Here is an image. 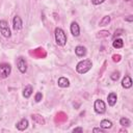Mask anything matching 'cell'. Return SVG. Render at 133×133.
Here are the masks:
<instances>
[{
    "mask_svg": "<svg viewBox=\"0 0 133 133\" xmlns=\"http://www.w3.org/2000/svg\"><path fill=\"white\" fill-rule=\"evenodd\" d=\"M0 32L4 37H9L11 35L10 29L8 27V23L5 20H1L0 21Z\"/></svg>",
    "mask_w": 133,
    "mask_h": 133,
    "instance_id": "cell-3",
    "label": "cell"
},
{
    "mask_svg": "<svg viewBox=\"0 0 133 133\" xmlns=\"http://www.w3.org/2000/svg\"><path fill=\"white\" fill-rule=\"evenodd\" d=\"M12 27L15 30H20L23 27V23H22V19L19 16H15L12 19Z\"/></svg>",
    "mask_w": 133,
    "mask_h": 133,
    "instance_id": "cell-7",
    "label": "cell"
},
{
    "mask_svg": "<svg viewBox=\"0 0 133 133\" xmlns=\"http://www.w3.org/2000/svg\"><path fill=\"white\" fill-rule=\"evenodd\" d=\"M126 21H129V22H132V16H129L128 18H126Z\"/></svg>",
    "mask_w": 133,
    "mask_h": 133,
    "instance_id": "cell-28",
    "label": "cell"
},
{
    "mask_svg": "<svg viewBox=\"0 0 133 133\" xmlns=\"http://www.w3.org/2000/svg\"><path fill=\"white\" fill-rule=\"evenodd\" d=\"M119 60H121L119 55H113V61H119Z\"/></svg>",
    "mask_w": 133,
    "mask_h": 133,
    "instance_id": "cell-25",
    "label": "cell"
},
{
    "mask_svg": "<svg viewBox=\"0 0 133 133\" xmlns=\"http://www.w3.org/2000/svg\"><path fill=\"white\" fill-rule=\"evenodd\" d=\"M32 91H33L32 86H31V85H27V86L24 88V90H23V96H24L25 98H29V97L31 96Z\"/></svg>",
    "mask_w": 133,
    "mask_h": 133,
    "instance_id": "cell-14",
    "label": "cell"
},
{
    "mask_svg": "<svg viewBox=\"0 0 133 133\" xmlns=\"http://www.w3.org/2000/svg\"><path fill=\"white\" fill-rule=\"evenodd\" d=\"M94 108H95V111L97 113H104L106 111V106H105V103L102 101V100H96L95 101V104H94Z\"/></svg>",
    "mask_w": 133,
    "mask_h": 133,
    "instance_id": "cell-5",
    "label": "cell"
},
{
    "mask_svg": "<svg viewBox=\"0 0 133 133\" xmlns=\"http://www.w3.org/2000/svg\"><path fill=\"white\" fill-rule=\"evenodd\" d=\"M110 17L109 16H105V17H103V19L100 21V23H99V25L100 26H106V25H108L109 23H110Z\"/></svg>",
    "mask_w": 133,
    "mask_h": 133,
    "instance_id": "cell-17",
    "label": "cell"
},
{
    "mask_svg": "<svg viewBox=\"0 0 133 133\" xmlns=\"http://www.w3.org/2000/svg\"><path fill=\"white\" fill-rule=\"evenodd\" d=\"M16 127H17L18 130H20V131H24V130L27 129V127H28V121H27L26 118H22V119L16 125Z\"/></svg>",
    "mask_w": 133,
    "mask_h": 133,
    "instance_id": "cell-9",
    "label": "cell"
},
{
    "mask_svg": "<svg viewBox=\"0 0 133 133\" xmlns=\"http://www.w3.org/2000/svg\"><path fill=\"white\" fill-rule=\"evenodd\" d=\"M118 77H119V73H118V72H113L112 75H111V79H112L113 81H116V80L118 79Z\"/></svg>",
    "mask_w": 133,
    "mask_h": 133,
    "instance_id": "cell-21",
    "label": "cell"
},
{
    "mask_svg": "<svg viewBox=\"0 0 133 133\" xmlns=\"http://www.w3.org/2000/svg\"><path fill=\"white\" fill-rule=\"evenodd\" d=\"M75 53H76L77 56L82 57V56H84V55L86 54V49H85L83 46H77V47L75 48Z\"/></svg>",
    "mask_w": 133,
    "mask_h": 133,
    "instance_id": "cell-10",
    "label": "cell"
},
{
    "mask_svg": "<svg viewBox=\"0 0 133 133\" xmlns=\"http://www.w3.org/2000/svg\"><path fill=\"white\" fill-rule=\"evenodd\" d=\"M91 69V61L89 59H84L81 60L80 62H78L77 66H76V71L79 74H85L86 72H88Z\"/></svg>",
    "mask_w": 133,
    "mask_h": 133,
    "instance_id": "cell-1",
    "label": "cell"
},
{
    "mask_svg": "<svg viewBox=\"0 0 133 133\" xmlns=\"http://www.w3.org/2000/svg\"><path fill=\"white\" fill-rule=\"evenodd\" d=\"M71 33L74 35V36H78L80 34V27L79 25L76 23V22H72L71 24Z\"/></svg>",
    "mask_w": 133,
    "mask_h": 133,
    "instance_id": "cell-8",
    "label": "cell"
},
{
    "mask_svg": "<svg viewBox=\"0 0 133 133\" xmlns=\"http://www.w3.org/2000/svg\"><path fill=\"white\" fill-rule=\"evenodd\" d=\"M107 100H108V104H109L110 106H114V105H115V103H116L117 97H116V95H115L114 92H110V94L108 95Z\"/></svg>",
    "mask_w": 133,
    "mask_h": 133,
    "instance_id": "cell-12",
    "label": "cell"
},
{
    "mask_svg": "<svg viewBox=\"0 0 133 133\" xmlns=\"http://www.w3.org/2000/svg\"><path fill=\"white\" fill-rule=\"evenodd\" d=\"M126 1H129V0H126Z\"/></svg>",
    "mask_w": 133,
    "mask_h": 133,
    "instance_id": "cell-29",
    "label": "cell"
},
{
    "mask_svg": "<svg viewBox=\"0 0 133 133\" xmlns=\"http://www.w3.org/2000/svg\"><path fill=\"white\" fill-rule=\"evenodd\" d=\"M100 126L103 129H110L112 127V123L110 121H108V119H103V121H101Z\"/></svg>",
    "mask_w": 133,
    "mask_h": 133,
    "instance_id": "cell-15",
    "label": "cell"
},
{
    "mask_svg": "<svg viewBox=\"0 0 133 133\" xmlns=\"http://www.w3.org/2000/svg\"><path fill=\"white\" fill-rule=\"evenodd\" d=\"M123 46H124V42L122 38H116L113 41V47L115 49H121Z\"/></svg>",
    "mask_w": 133,
    "mask_h": 133,
    "instance_id": "cell-16",
    "label": "cell"
},
{
    "mask_svg": "<svg viewBox=\"0 0 133 133\" xmlns=\"http://www.w3.org/2000/svg\"><path fill=\"white\" fill-rule=\"evenodd\" d=\"M122 85L125 88H130L132 86V79L129 76H125L123 81H122Z\"/></svg>",
    "mask_w": 133,
    "mask_h": 133,
    "instance_id": "cell-11",
    "label": "cell"
},
{
    "mask_svg": "<svg viewBox=\"0 0 133 133\" xmlns=\"http://www.w3.org/2000/svg\"><path fill=\"white\" fill-rule=\"evenodd\" d=\"M55 41L58 46H64L66 43V35L64 31L59 27L55 28Z\"/></svg>",
    "mask_w": 133,
    "mask_h": 133,
    "instance_id": "cell-2",
    "label": "cell"
},
{
    "mask_svg": "<svg viewBox=\"0 0 133 133\" xmlns=\"http://www.w3.org/2000/svg\"><path fill=\"white\" fill-rule=\"evenodd\" d=\"M11 66L8 63H1L0 64V78H7L10 74Z\"/></svg>",
    "mask_w": 133,
    "mask_h": 133,
    "instance_id": "cell-4",
    "label": "cell"
},
{
    "mask_svg": "<svg viewBox=\"0 0 133 133\" xmlns=\"http://www.w3.org/2000/svg\"><path fill=\"white\" fill-rule=\"evenodd\" d=\"M94 132H103V128H95Z\"/></svg>",
    "mask_w": 133,
    "mask_h": 133,
    "instance_id": "cell-27",
    "label": "cell"
},
{
    "mask_svg": "<svg viewBox=\"0 0 133 133\" xmlns=\"http://www.w3.org/2000/svg\"><path fill=\"white\" fill-rule=\"evenodd\" d=\"M108 33H109V32H108L107 30H102V31H100V32L97 34V36H98V37H104V36H107Z\"/></svg>",
    "mask_w": 133,
    "mask_h": 133,
    "instance_id": "cell-20",
    "label": "cell"
},
{
    "mask_svg": "<svg viewBox=\"0 0 133 133\" xmlns=\"http://www.w3.org/2000/svg\"><path fill=\"white\" fill-rule=\"evenodd\" d=\"M57 83H58V85H59L60 87H68V86L70 85V81H69V79H66L65 77H60V78L58 79Z\"/></svg>",
    "mask_w": 133,
    "mask_h": 133,
    "instance_id": "cell-13",
    "label": "cell"
},
{
    "mask_svg": "<svg viewBox=\"0 0 133 133\" xmlns=\"http://www.w3.org/2000/svg\"><path fill=\"white\" fill-rule=\"evenodd\" d=\"M122 32H124V30H122V29H119V30H116V31H115V34H114V36H113V38H115V36H116V35H119V34H122Z\"/></svg>",
    "mask_w": 133,
    "mask_h": 133,
    "instance_id": "cell-24",
    "label": "cell"
},
{
    "mask_svg": "<svg viewBox=\"0 0 133 133\" xmlns=\"http://www.w3.org/2000/svg\"><path fill=\"white\" fill-rule=\"evenodd\" d=\"M119 124L123 126V127H128V126H130V121H129V118H127V117H122L121 119H119Z\"/></svg>",
    "mask_w": 133,
    "mask_h": 133,
    "instance_id": "cell-18",
    "label": "cell"
},
{
    "mask_svg": "<svg viewBox=\"0 0 133 133\" xmlns=\"http://www.w3.org/2000/svg\"><path fill=\"white\" fill-rule=\"evenodd\" d=\"M105 0H91V3L94 4V5H99V4H101V3H103Z\"/></svg>",
    "mask_w": 133,
    "mask_h": 133,
    "instance_id": "cell-23",
    "label": "cell"
},
{
    "mask_svg": "<svg viewBox=\"0 0 133 133\" xmlns=\"http://www.w3.org/2000/svg\"><path fill=\"white\" fill-rule=\"evenodd\" d=\"M17 66H18L19 71L22 74H24L27 71V62H26V60L23 57H19L18 60H17Z\"/></svg>",
    "mask_w": 133,
    "mask_h": 133,
    "instance_id": "cell-6",
    "label": "cell"
},
{
    "mask_svg": "<svg viewBox=\"0 0 133 133\" xmlns=\"http://www.w3.org/2000/svg\"><path fill=\"white\" fill-rule=\"evenodd\" d=\"M83 131V129L82 128H75V129H73V132H82Z\"/></svg>",
    "mask_w": 133,
    "mask_h": 133,
    "instance_id": "cell-26",
    "label": "cell"
},
{
    "mask_svg": "<svg viewBox=\"0 0 133 133\" xmlns=\"http://www.w3.org/2000/svg\"><path fill=\"white\" fill-rule=\"evenodd\" d=\"M42 98H43V95H42L41 92H37V94L35 95V98H34V100H35V102H39V101L42 100Z\"/></svg>",
    "mask_w": 133,
    "mask_h": 133,
    "instance_id": "cell-22",
    "label": "cell"
},
{
    "mask_svg": "<svg viewBox=\"0 0 133 133\" xmlns=\"http://www.w3.org/2000/svg\"><path fill=\"white\" fill-rule=\"evenodd\" d=\"M32 119H34V121H36L37 123H39V124H45V121H44V118L41 116V115H36V114H34V115H32Z\"/></svg>",
    "mask_w": 133,
    "mask_h": 133,
    "instance_id": "cell-19",
    "label": "cell"
}]
</instances>
